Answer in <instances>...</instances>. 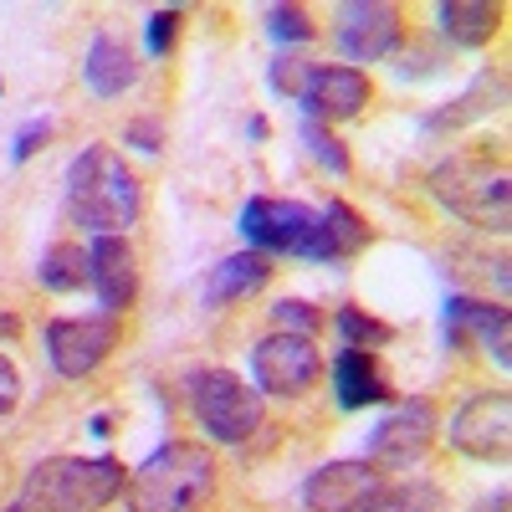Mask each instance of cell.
I'll return each mask as SVG.
<instances>
[{
	"mask_svg": "<svg viewBox=\"0 0 512 512\" xmlns=\"http://www.w3.org/2000/svg\"><path fill=\"white\" fill-rule=\"evenodd\" d=\"M144 190L134 180V169L118 159V149L93 144L67 164V216L93 231V236H123L139 221Z\"/></svg>",
	"mask_w": 512,
	"mask_h": 512,
	"instance_id": "obj_1",
	"label": "cell"
},
{
	"mask_svg": "<svg viewBox=\"0 0 512 512\" xmlns=\"http://www.w3.org/2000/svg\"><path fill=\"white\" fill-rule=\"evenodd\" d=\"M128 512H200L216 497V456L195 441H169L128 472Z\"/></svg>",
	"mask_w": 512,
	"mask_h": 512,
	"instance_id": "obj_2",
	"label": "cell"
},
{
	"mask_svg": "<svg viewBox=\"0 0 512 512\" xmlns=\"http://www.w3.org/2000/svg\"><path fill=\"white\" fill-rule=\"evenodd\" d=\"M128 472L113 456H47L36 461L16 507L21 512H103L113 497H123Z\"/></svg>",
	"mask_w": 512,
	"mask_h": 512,
	"instance_id": "obj_3",
	"label": "cell"
},
{
	"mask_svg": "<svg viewBox=\"0 0 512 512\" xmlns=\"http://www.w3.org/2000/svg\"><path fill=\"white\" fill-rule=\"evenodd\" d=\"M431 195L461 216L466 226L482 231H507L512 221V190H507V169L492 164L487 154H451L431 169Z\"/></svg>",
	"mask_w": 512,
	"mask_h": 512,
	"instance_id": "obj_4",
	"label": "cell"
},
{
	"mask_svg": "<svg viewBox=\"0 0 512 512\" xmlns=\"http://www.w3.org/2000/svg\"><path fill=\"white\" fill-rule=\"evenodd\" d=\"M190 410L200 431L221 446H246L262 431V395L231 369H200L190 374Z\"/></svg>",
	"mask_w": 512,
	"mask_h": 512,
	"instance_id": "obj_5",
	"label": "cell"
},
{
	"mask_svg": "<svg viewBox=\"0 0 512 512\" xmlns=\"http://www.w3.org/2000/svg\"><path fill=\"white\" fill-rule=\"evenodd\" d=\"M251 379H256V395H282L297 400L308 395L313 384L323 379V354L313 338L303 333H267L262 344L251 349Z\"/></svg>",
	"mask_w": 512,
	"mask_h": 512,
	"instance_id": "obj_6",
	"label": "cell"
},
{
	"mask_svg": "<svg viewBox=\"0 0 512 512\" xmlns=\"http://www.w3.org/2000/svg\"><path fill=\"white\" fill-rule=\"evenodd\" d=\"M313 221H318V210H308L303 200L251 195L241 205V236L262 256H303V246L313 236Z\"/></svg>",
	"mask_w": 512,
	"mask_h": 512,
	"instance_id": "obj_7",
	"label": "cell"
},
{
	"mask_svg": "<svg viewBox=\"0 0 512 512\" xmlns=\"http://www.w3.org/2000/svg\"><path fill=\"white\" fill-rule=\"evenodd\" d=\"M451 446L472 461H507L512 451V400L507 390H487V395H472L456 415H451Z\"/></svg>",
	"mask_w": 512,
	"mask_h": 512,
	"instance_id": "obj_8",
	"label": "cell"
},
{
	"mask_svg": "<svg viewBox=\"0 0 512 512\" xmlns=\"http://www.w3.org/2000/svg\"><path fill=\"white\" fill-rule=\"evenodd\" d=\"M118 344V318L88 313V318H57L47 323V359L62 379H88Z\"/></svg>",
	"mask_w": 512,
	"mask_h": 512,
	"instance_id": "obj_9",
	"label": "cell"
},
{
	"mask_svg": "<svg viewBox=\"0 0 512 512\" xmlns=\"http://www.w3.org/2000/svg\"><path fill=\"white\" fill-rule=\"evenodd\" d=\"M436 431H441V415H436L431 400H425V395L400 400L390 415L374 425L369 456H374V466H410V461H420L425 451H431Z\"/></svg>",
	"mask_w": 512,
	"mask_h": 512,
	"instance_id": "obj_10",
	"label": "cell"
},
{
	"mask_svg": "<svg viewBox=\"0 0 512 512\" xmlns=\"http://www.w3.org/2000/svg\"><path fill=\"white\" fill-rule=\"evenodd\" d=\"M446 344L451 349H466L477 344L482 354L497 359V369L512 364V318H507V303H477V297H451L446 303Z\"/></svg>",
	"mask_w": 512,
	"mask_h": 512,
	"instance_id": "obj_11",
	"label": "cell"
},
{
	"mask_svg": "<svg viewBox=\"0 0 512 512\" xmlns=\"http://www.w3.org/2000/svg\"><path fill=\"white\" fill-rule=\"evenodd\" d=\"M338 52L349 62H384L390 52H400V36H405V21L395 6L384 0H364V6H344L338 11Z\"/></svg>",
	"mask_w": 512,
	"mask_h": 512,
	"instance_id": "obj_12",
	"label": "cell"
},
{
	"mask_svg": "<svg viewBox=\"0 0 512 512\" xmlns=\"http://www.w3.org/2000/svg\"><path fill=\"white\" fill-rule=\"evenodd\" d=\"M379 492L374 461H328L303 482L308 512H364V502Z\"/></svg>",
	"mask_w": 512,
	"mask_h": 512,
	"instance_id": "obj_13",
	"label": "cell"
},
{
	"mask_svg": "<svg viewBox=\"0 0 512 512\" xmlns=\"http://www.w3.org/2000/svg\"><path fill=\"white\" fill-rule=\"evenodd\" d=\"M297 103H303V113L323 128L344 123V118H359L364 103H369V77L359 67H313Z\"/></svg>",
	"mask_w": 512,
	"mask_h": 512,
	"instance_id": "obj_14",
	"label": "cell"
},
{
	"mask_svg": "<svg viewBox=\"0 0 512 512\" xmlns=\"http://www.w3.org/2000/svg\"><path fill=\"white\" fill-rule=\"evenodd\" d=\"M88 272L98 287V303L108 318H123L139 297V256L123 236H93L88 246Z\"/></svg>",
	"mask_w": 512,
	"mask_h": 512,
	"instance_id": "obj_15",
	"label": "cell"
},
{
	"mask_svg": "<svg viewBox=\"0 0 512 512\" xmlns=\"http://www.w3.org/2000/svg\"><path fill=\"white\" fill-rule=\"evenodd\" d=\"M369 246V226L354 205L344 200H328V210H318L313 221V236L303 246L308 262H349V256H359Z\"/></svg>",
	"mask_w": 512,
	"mask_h": 512,
	"instance_id": "obj_16",
	"label": "cell"
},
{
	"mask_svg": "<svg viewBox=\"0 0 512 512\" xmlns=\"http://www.w3.org/2000/svg\"><path fill=\"white\" fill-rule=\"evenodd\" d=\"M507 103V72L502 67H482L477 77H472V88H466L456 103H446V108H436V113H425L420 118V128L425 134H456V128H466V123H477V118H487V113H497Z\"/></svg>",
	"mask_w": 512,
	"mask_h": 512,
	"instance_id": "obj_17",
	"label": "cell"
},
{
	"mask_svg": "<svg viewBox=\"0 0 512 512\" xmlns=\"http://www.w3.org/2000/svg\"><path fill=\"white\" fill-rule=\"evenodd\" d=\"M272 282V262L262 251H236L226 256V262L210 267L200 297H205V308H231V303H246V297H256Z\"/></svg>",
	"mask_w": 512,
	"mask_h": 512,
	"instance_id": "obj_18",
	"label": "cell"
},
{
	"mask_svg": "<svg viewBox=\"0 0 512 512\" xmlns=\"http://www.w3.org/2000/svg\"><path fill=\"white\" fill-rule=\"evenodd\" d=\"M333 395L344 410H369L379 400H390V379H384V369L369 349H338L333 354Z\"/></svg>",
	"mask_w": 512,
	"mask_h": 512,
	"instance_id": "obj_19",
	"label": "cell"
},
{
	"mask_svg": "<svg viewBox=\"0 0 512 512\" xmlns=\"http://www.w3.org/2000/svg\"><path fill=\"white\" fill-rule=\"evenodd\" d=\"M82 82H88L93 98H118L123 88L139 82V57L128 41L118 36H93L88 41V57H82Z\"/></svg>",
	"mask_w": 512,
	"mask_h": 512,
	"instance_id": "obj_20",
	"label": "cell"
},
{
	"mask_svg": "<svg viewBox=\"0 0 512 512\" xmlns=\"http://www.w3.org/2000/svg\"><path fill=\"white\" fill-rule=\"evenodd\" d=\"M436 21L456 47H487L502 26V6H487V0H446L436 11Z\"/></svg>",
	"mask_w": 512,
	"mask_h": 512,
	"instance_id": "obj_21",
	"label": "cell"
},
{
	"mask_svg": "<svg viewBox=\"0 0 512 512\" xmlns=\"http://www.w3.org/2000/svg\"><path fill=\"white\" fill-rule=\"evenodd\" d=\"M36 282L47 287V292H77V287H88V282H93V272H88V251H82L77 241H57L47 256H41Z\"/></svg>",
	"mask_w": 512,
	"mask_h": 512,
	"instance_id": "obj_22",
	"label": "cell"
},
{
	"mask_svg": "<svg viewBox=\"0 0 512 512\" xmlns=\"http://www.w3.org/2000/svg\"><path fill=\"white\" fill-rule=\"evenodd\" d=\"M333 328H338V338H344V349H384V344H395V328L390 323H379V318H369L364 308H338V318H333Z\"/></svg>",
	"mask_w": 512,
	"mask_h": 512,
	"instance_id": "obj_23",
	"label": "cell"
},
{
	"mask_svg": "<svg viewBox=\"0 0 512 512\" xmlns=\"http://www.w3.org/2000/svg\"><path fill=\"white\" fill-rule=\"evenodd\" d=\"M297 139H303V149H308V154H313V159H318V164L328 169V175H338V180H344V175H349V169H354V159H349V149H344V144H338V139L328 134V128H323V123H313V118H308L303 128H297Z\"/></svg>",
	"mask_w": 512,
	"mask_h": 512,
	"instance_id": "obj_24",
	"label": "cell"
},
{
	"mask_svg": "<svg viewBox=\"0 0 512 512\" xmlns=\"http://www.w3.org/2000/svg\"><path fill=\"white\" fill-rule=\"evenodd\" d=\"M267 31H272V41H282V47H303V41H313V21H308V11L303 6H272L267 11Z\"/></svg>",
	"mask_w": 512,
	"mask_h": 512,
	"instance_id": "obj_25",
	"label": "cell"
},
{
	"mask_svg": "<svg viewBox=\"0 0 512 512\" xmlns=\"http://www.w3.org/2000/svg\"><path fill=\"white\" fill-rule=\"evenodd\" d=\"M364 512H436V497L425 487H379Z\"/></svg>",
	"mask_w": 512,
	"mask_h": 512,
	"instance_id": "obj_26",
	"label": "cell"
},
{
	"mask_svg": "<svg viewBox=\"0 0 512 512\" xmlns=\"http://www.w3.org/2000/svg\"><path fill=\"white\" fill-rule=\"evenodd\" d=\"M272 323H277L282 333H303V338H313V333L323 328V313L308 303V297H282V303L272 308Z\"/></svg>",
	"mask_w": 512,
	"mask_h": 512,
	"instance_id": "obj_27",
	"label": "cell"
},
{
	"mask_svg": "<svg viewBox=\"0 0 512 512\" xmlns=\"http://www.w3.org/2000/svg\"><path fill=\"white\" fill-rule=\"evenodd\" d=\"M180 21H185V11H180V6H164V11H154V16H149V26H144V41H149V57H169V52H175V36H180Z\"/></svg>",
	"mask_w": 512,
	"mask_h": 512,
	"instance_id": "obj_28",
	"label": "cell"
},
{
	"mask_svg": "<svg viewBox=\"0 0 512 512\" xmlns=\"http://www.w3.org/2000/svg\"><path fill=\"white\" fill-rule=\"evenodd\" d=\"M308 72H313V67H308L303 57H277L272 72H267V82H272V93H277V98H303Z\"/></svg>",
	"mask_w": 512,
	"mask_h": 512,
	"instance_id": "obj_29",
	"label": "cell"
},
{
	"mask_svg": "<svg viewBox=\"0 0 512 512\" xmlns=\"http://www.w3.org/2000/svg\"><path fill=\"white\" fill-rule=\"evenodd\" d=\"M47 134H52V118H31V123H21V128H16V139H11V164H26L41 144H47Z\"/></svg>",
	"mask_w": 512,
	"mask_h": 512,
	"instance_id": "obj_30",
	"label": "cell"
},
{
	"mask_svg": "<svg viewBox=\"0 0 512 512\" xmlns=\"http://www.w3.org/2000/svg\"><path fill=\"white\" fill-rule=\"evenodd\" d=\"M123 144H134L144 154H159L164 149V123L159 118H134V123L123 128Z\"/></svg>",
	"mask_w": 512,
	"mask_h": 512,
	"instance_id": "obj_31",
	"label": "cell"
},
{
	"mask_svg": "<svg viewBox=\"0 0 512 512\" xmlns=\"http://www.w3.org/2000/svg\"><path fill=\"white\" fill-rule=\"evenodd\" d=\"M16 400H21V374H16V364L6 354H0V420L16 410Z\"/></svg>",
	"mask_w": 512,
	"mask_h": 512,
	"instance_id": "obj_32",
	"label": "cell"
},
{
	"mask_svg": "<svg viewBox=\"0 0 512 512\" xmlns=\"http://www.w3.org/2000/svg\"><path fill=\"white\" fill-rule=\"evenodd\" d=\"M88 436H93V441H108V436H113V420H108L103 410H98V415L88 420Z\"/></svg>",
	"mask_w": 512,
	"mask_h": 512,
	"instance_id": "obj_33",
	"label": "cell"
},
{
	"mask_svg": "<svg viewBox=\"0 0 512 512\" xmlns=\"http://www.w3.org/2000/svg\"><path fill=\"white\" fill-rule=\"evenodd\" d=\"M477 512H507V487H497V492H492V497H487Z\"/></svg>",
	"mask_w": 512,
	"mask_h": 512,
	"instance_id": "obj_34",
	"label": "cell"
},
{
	"mask_svg": "<svg viewBox=\"0 0 512 512\" xmlns=\"http://www.w3.org/2000/svg\"><path fill=\"white\" fill-rule=\"evenodd\" d=\"M16 333H21V323L11 313H0V338H16Z\"/></svg>",
	"mask_w": 512,
	"mask_h": 512,
	"instance_id": "obj_35",
	"label": "cell"
},
{
	"mask_svg": "<svg viewBox=\"0 0 512 512\" xmlns=\"http://www.w3.org/2000/svg\"><path fill=\"white\" fill-rule=\"evenodd\" d=\"M0 93H6V82H0Z\"/></svg>",
	"mask_w": 512,
	"mask_h": 512,
	"instance_id": "obj_36",
	"label": "cell"
}]
</instances>
